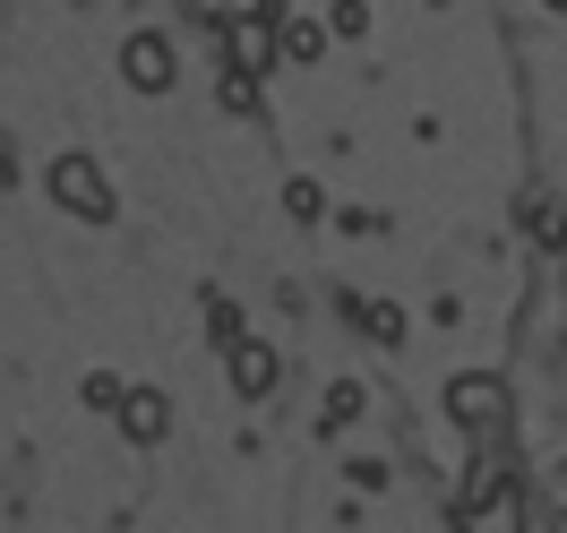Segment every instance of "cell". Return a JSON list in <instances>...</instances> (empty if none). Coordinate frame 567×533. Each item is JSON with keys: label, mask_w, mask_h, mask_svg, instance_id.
I'll return each instance as SVG.
<instances>
[{"label": "cell", "mask_w": 567, "mask_h": 533, "mask_svg": "<svg viewBox=\"0 0 567 533\" xmlns=\"http://www.w3.org/2000/svg\"><path fill=\"white\" fill-rule=\"evenodd\" d=\"M550 9H567V0H550Z\"/></svg>", "instance_id": "cell-16"}, {"label": "cell", "mask_w": 567, "mask_h": 533, "mask_svg": "<svg viewBox=\"0 0 567 533\" xmlns=\"http://www.w3.org/2000/svg\"><path fill=\"white\" fill-rule=\"evenodd\" d=\"M224 379H233L241 404H267V396L284 388V353H276V345H258V336H241V345H224Z\"/></svg>", "instance_id": "cell-3"}, {"label": "cell", "mask_w": 567, "mask_h": 533, "mask_svg": "<svg viewBox=\"0 0 567 533\" xmlns=\"http://www.w3.org/2000/svg\"><path fill=\"white\" fill-rule=\"evenodd\" d=\"M43 189H52V207L78 215V224H112V215H121V198H112V181H104L95 155H52Z\"/></svg>", "instance_id": "cell-1"}, {"label": "cell", "mask_w": 567, "mask_h": 533, "mask_svg": "<svg viewBox=\"0 0 567 533\" xmlns=\"http://www.w3.org/2000/svg\"><path fill=\"white\" fill-rule=\"evenodd\" d=\"M284 215H292V224H319V215H327V198H319V181H310V173L284 181Z\"/></svg>", "instance_id": "cell-11"}, {"label": "cell", "mask_w": 567, "mask_h": 533, "mask_svg": "<svg viewBox=\"0 0 567 533\" xmlns=\"http://www.w3.org/2000/svg\"><path fill=\"white\" fill-rule=\"evenodd\" d=\"M249 327H241V301H224V293H207V345L224 353V345H241Z\"/></svg>", "instance_id": "cell-9"}, {"label": "cell", "mask_w": 567, "mask_h": 533, "mask_svg": "<svg viewBox=\"0 0 567 533\" xmlns=\"http://www.w3.org/2000/svg\"><path fill=\"white\" fill-rule=\"evenodd\" d=\"M447 422H464V430L498 422V379H482V370H456V379H447Z\"/></svg>", "instance_id": "cell-5"}, {"label": "cell", "mask_w": 567, "mask_h": 533, "mask_svg": "<svg viewBox=\"0 0 567 533\" xmlns=\"http://www.w3.org/2000/svg\"><path fill=\"white\" fill-rule=\"evenodd\" d=\"M164 430H173V396L164 388H130L121 396V439H130V448H164Z\"/></svg>", "instance_id": "cell-4"}, {"label": "cell", "mask_w": 567, "mask_h": 533, "mask_svg": "<svg viewBox=\"0 0 567 533\" xmlns=\"http://www.w3.org/2000/svg\"><path fill=\"white\" fill-rule=\"evenodd\" d=\"M327 35L361 43V35H370V0H336V9H327Z\"/></svg>", "instance_id": "cell-13"}, {"label": "cell", "mask_w": 567, "mask_h": 533, "mask_svg": "<svg viewBox=\"0 0 567 533\" xmlns=\"http://www.w3.org/2000/svg\"><path fill=\"white\" fill-rule=\"evenodd\" d=\"M276 43H284V61H301V70H310V61H327V27H310V18H284Z\"/></svg>", "instance_id": "cell-8"}, {"label": "cell", "mask_w": 567, "mask_h": 533, "mask_svg": "<svg viewBox=\"0 0 567 533\" xmlns=\"http://www.w3.org/2000/svg\"><path fill=\"white\" fill-rule=\"evenodd\" d=\"M361 413H370V388H361V379H327V404H319V439H336V430H353Z\"/></svg>", "instance_id": "cell-6"}, {"label": "cell", "mask_w": 567, "mask_h": 533, "mask_svg": "<svg viewBox=\"0 0 567 533\" xmlns=\"http://www.w3.org/2000/svg\"><path fill=\"white\" fill-rule=\"evenodd\" d=\"M430 9H447V0H430Z\"/></svg>", "instance_id": "cell-15"}, {"label": "cell", "mask_w": 567, "mask_h": 533, "mask_svg": "<svg viewBox=\"0 0 567 533\" xmlns=\"http://www.w3.org/2000/svg\"><path fill=\"white\" fill-rule=\"evenodd\" d=\"M344 319H353L370 345H404V310H395V301H379V293H370V301H344Z\"/></svg>", "instance_id": "cell-7"}, {"label": "cell", "mask_w": 567, "mask_h": 533, "mask_svg": "<svg viewBox=\"0 0 567 533\" xmlns=\"http://www.w3.org/2000/svg\"><path fill=\"white\" fill-rule=\"evenodd\" d=\"M121 78L138 86V95H173V78H181V52L164 27H138V35L121 43Z\"/></svg>", "instance_id": "cell-2"}, {"label": "cell", "mask_w": 567, "mask_h": 533, "mask_svg": "<svg viewBox=\"0 0 567 533\" xmlns=\"http://www.w3.org/2000/svg\"><path fill=\"white\" fill-rule=\"evenodd\" d=\"M215 95H224V112H233V121H258V78H249V70H224V86H215Z\"/></svg>", "instance_id": "cell-12"}, {"label": "cell", "mask_w": 567, "mask_h": 533, "mask_svg": "<svg viewBox=\"0 0 567 533\" xmlns=\"http://www.w3.org/2000/svg\"><path fill=\"white\" fill-rule=\"evenodd\" d=\"M121 396H130L121 370H86V379H78V404H95V413H121Z\"/></svg>", "instance_id": "cell-10"}, {"label": "cell", "mask_w": 567, "mask_h": 533, "mask_svg": "<svg viewBox=\"0 0 567 533\" xmlns=\"http://www.w3.org/2000/svg\"><path fill=\"white\" fill-rule=\"evenodd\" d=\"M344 473H353V491H388V464H379V457H353Z\"/></svg>", "instance_id": "cell-14"}]
</instances>
